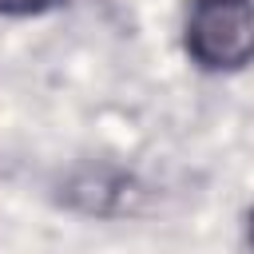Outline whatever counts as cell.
<instances>
[{"label": "cell", "mask_w": 254, "mask_h": 254, "mask_svg": "<svg viewBox=\"0 0 254 254\" xmlns=\"http://www.w3.org/2000/svg\"><path fill=\"white\" fill-rule=\"evenodd\" d=\"M183 48L202 71H242L254 60V0H190Z\"/></svg>", "instance_id": "obj_1"}, {"label": "cell", "mask_w": 254, "mask_h": 254, "mask_svg": "<svg viewBox=\"0 0 254 254\" xmlns=\"http://www.w3.org/2000/svg\"><path fill=\"white\" fill-rule=\"evenodd\" d=\"M52 4L60 0H0V16H36V12H48Z\"/></svg>", "instance_id": "obj_2"}, {"label": "cell", "mask_w": 254, "mask_h": 254, "mask_svg": "<svg viewBox=\"0 0 254 254\" xmlns=\"http://www.w3.org/2000/svg\"><path fill=\"white\" fill-rule=\"evenodd\" d=\"M246 242H250V246H254V210H250V214H246Z\"/></svg>", "instance_id": "obj_3"}]
</instances>
